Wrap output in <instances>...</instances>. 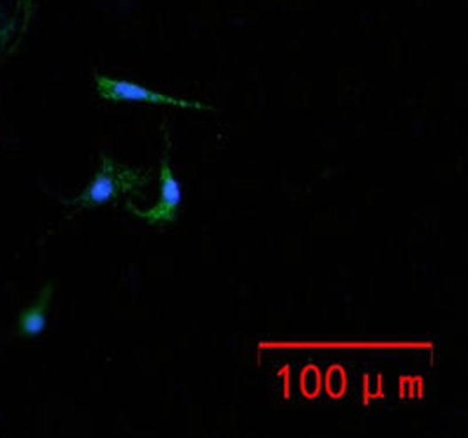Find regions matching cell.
<instances>
[{
  "label": "cell",
  "instance_id": "obj_3",
  "mask_svg": "<svg viewBox=\"0 0 468 438\" xmlns=\"http://www.w3.org/2000/svg\"><path fill=\"white\" fill-rule=\"evenodd\" d=\"M160 181H162V195L158 205H155L149 211H139L134 203L127 202V207L134 212L135 216L149 221L151 225L158 223H171L176 219L178 209L183 200V191L179 181L174 178V172L171 169V156L169 151H165V156L160 165Z\"/></svg>",
  "mask_w": 468,
  "mask_h": 438
},
{
  "label": "cell",
  "instance_id": "obj_5",
  "mask_svg": "<svg viewBox=\"0 0 468 438\" xmlns=\"http://www.w3.org/2000/svg\"><path fill=\"white\" fill-rule=\"evenodd\" d=\"M14 28H16V23H14V21H9L5 27L0 28V52H2V48L11 41Z\"/></svg>",
  "mask_w": 468,
  "mask_h": 438
},
{
  "label": "cell",
  "instance_id": "obj_4",
  "mask_svg": "<svg viewBox=\"0 0 468 438\" xmlns=\"http://www.w3.org/2000/svg\"><path fill=\"white\" fill-rule=\"evenodd\" d=\"M53 293H55V283L50 281L43 286V290L39 291L37 299L34 300V304H30L28 307H25L20 317H18V333L25 338H34L37 335H41L46 330V323H48V311H50V304L53 300Z\"/></svg>",
  "mask_w": 468,
  "mask_h": 438
},
{
  "label": "cell",
  "instance_id": "obj_1",
  "mask_svg": "<svg viewBox=\"0 0 468 438\" xmlns=\"http://www.w3.org/2000/svg\"><path fill=\"white\" fill-rule=\"evenodd\" d=\"M149 176L151 174L142 169H131L120 165L111 156L102 155L100 169L97 171L93 179L68 203L75 207L104 205L111 200H116L120 195L146 187L149 183Z\"/></svg>",
  "mask_w": 468,
  "mask_h": 438
},
{
  "label": "cell",
  "instance_id": "obj_2",
  "mask_svg": "<svg viewBox=\"0 0 468 438\" xmlns=\"http://www.w3.org/2000/svg\"><path fill=\"white\" fill-rule=\"evenodd\" d=\"M95 86H97L99 95L104 100H111V102H146V104L179 106L185 109H197V111H212V108L207 104L188 100V99L169 97V95L144 88L127 79H116V77L95 74Z\"/></svg>",
  "mask_w": 468,
  "mask_h": 438
}]
</instances>
